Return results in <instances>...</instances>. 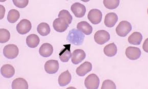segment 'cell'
I'll return each mask as SVG.
<instances>
[{
	"instance_id": "4316f807",
	"label": "cell",
	"mask_w": 148,
	"mask_h": 89,
	"mask_svg": "<svg viewBox=\"0 0 148 89\" xmlns=\"http://www.w3.org/2000/svg\"><path fill=\"white\" fill-rule=\"evenodd\" d=\"M119 0H104L103 4L105 7L108 9H115L119 6Z\"/></svg>"
},
{
	"instance_id": "7402d4cb",
	"label": "cell",
	"mask_w": 148,
	"mask_h": 89,
	"mask_svg": "<svg viewBox=\"0 0 148 89\" xmlns=\"http://www.w3.org/2000/svg\"><path fill=\"white\" fill-rule=\"evenodd\" d=\"M118 52V49L116 44L109 43L104 48V53L108 57H113L115 56Z\"/></svg>"
},
{
	"instance_id": "277c9868",
	"label": "cell",
	"mask_w": 148,
	"mask_h": 89,
	"mask_svg": "<svg viewBox=\"0 0 148 89\" xmlns=\"http://www.w3.org/2000/svg\"><path fill=\"white\" fill-rule=\"evenodd\" d=\"M84 85L87 89H97L100 85V79L96 74H90L85 78Z\"/></svg>"
},
{
	"instance_id": "5bb4252c",
	"label": "cell",
	"mask_w": 148,
	"mask_h": 89,
	"mask_svg": "<svg viewBox=\"0 0 148 89\" xmlns=\"http://www.w3.org/2000/svg\"><path fill=\"white\" fill-rule=\"evenodd\" d=\"M92 70V64L89 61H85L77 68L76 73L79 76H85L86 74L90 72Z\"/></svg>"
},
{
	"instance_id": "7c38bea8",
	"label": "cell",
	"mask_w": 148,
	"mask_h": 89,
	"mask_svg": "<svg viewBox=\"0 0 148 89\" xmlns=\"http://www.w3.org/2000/svg\"><path fill=\"white\" fill-rule=\"evenodd\" d=\"M53 28L58 32H63L69 27L67 23L64 20L61 18H57L53 22Z\"/></svg>"
},
{
	"instance_id": "9a60e30c",
	"label": "cell",
	"mask_w": 148,
	"mask_h": 89,
	"mask_svg": "<svg viewBox=\"0 0 148 89\" xmlns=\"http://www.w3.org/2000/svg\"><path fill=\"white\" fill-rule=\"evenodd\" d=\"M53 47L49 43H44L40 46L39 49V55L44 57H48L52 55Z\"/></svg>"
},
{
	"instance_id": "1f68e13d",
	"label": "cell",
	"mask_w": 148,
	"mask_h": 89,
	"mask_svg": "<svg viewBox=\"0 0 148 89\" xmlns=\"http://www.w3.org/2000/svg\"><path fill=\"white\" fill-rule=\"evenodd\" d=\"M148 41V39H146V41L145 42V43H144V45H143V49H144V50L146 51V52H148V50H147V45H146V43H147V41Z\"/></svg>"
},
{
	"instance_id": "44dd1931",
	"label": "cell",
	"mask_w": 148,
	"mask_h": 89,
	"mask_svg": "<svg viewBox=\"0 0 148 89\" xmlns=\"http://www.w3.org/2000/svg\"><path fill=\"white\" fill-rule=\"evenodd\" d=\"M40 42L39 37L35 34L29 35L26 39L27 45L29 48H36L39 45Z\"/></svg>"
},
{
	"instance_id": "4dcf8cb0",
	"label": "cell",
	"mask_w": 148,
	"mask_h": 89,
	"mask_svg": "<svg viewBox=\"0 0 148 89\" xmlns=\"http://www.w3.org/2000/svg\"><path fill=\"white\" fill-rule=\"evenodd\" d=\"M0 10H1L0 19L2 20L3 19V17H4L5 13V9L4 7L2 5H0Z\"/></svg>"
},
{
	"instance_id": "d6986e66",
	"label": "cell",
	"mask_w": 148,
	"mask_h": 89,
	"mask_svg": "<svg viewBox=\"0 0 148 89\" xmlns=\"http://www.w3.org/2000/svg\"><path fill=\"white\" fill-rule=\"evenodd\" d=\"M12 89H28V83L24 78L21 77L16 78L12 83Z\"/></svg>"
},
{
	"instance_id": "9c48e42d",
	"label": "cell",
	"mask_w": 148,
	"mask_h": 89,
	"mask_svg": "<svg viewBox=\"0 0 148 89\" xmlns=\"http://www.w3.org/2000/svg\"><path fill=\"white\" fill-rule=\"evenodd\" d=\"M59 63L57 60L51 59L47 61L45 65V70L49 74H53L58 72L59 70Z\"/></svg>"
},
{
	"instance_id": "8fae6325",
	"label": "cell",
	"mask_w": 148,
	"mask_h": 89,
	"mask_svg": "<svg viewBox=\"0 0 148 89\" xmlns=\"http://www.w3.org/2000/svg\"><path fill=\"white\" fill-rule=\"evenodd\" d=\"M72 62L74 65H78L85 59L86 54L84 50L77 49L74 50L72 55Z\"/></svg>"
},
{
	"instance_id": "484cf974",
	"label": "cell",
	"mask_w": 148,
	"mask_h": 89,
	"mask_svg": "<svg viewBox=\"0 0 148 89\" xmlns=\"http://www.w3.org/2000/svg\"><path fill=\"white\" fill-rule=\"evenodd\" d=\"M58 17L64 20L68 25L71 24L73 20L72 15L67 10H62L59 12Z\"/></svg>"
},
{
	"instance_id": "83f0119b",
	"label": "cell",
	"mask_w": 148,
	"mask_h": 89,
	"mask_svg": "<svg viewBox=\"0 0 148 89\" xmlns=\"http://www.w3.org/2000/svg\"><path fill=\"white\" fill-rule=\"evenodd\" d=\"M10 38V33L6 29L2 28L0 30V43H5L9 41Z\"/></svg>"
},
{
	"instance_id": "3957f363",
	"label": "cell",
	"mask_w": 148,
	"mask_h": 89,
	"mask_svg": "<svg viewBox=\"0 0 148 89\" xmlns=\"http://www.w3.org/2000/svg\"><path fill=\"white\" fill-rule=\"evenodd\" d=\"M19 49L17 46L14 44H9L5 46L3 49V55L7 59H12L18 57Z\"/></svg>"
},
{
	"instance_id": "f1b7e54d",
	"label": "cell",
	"mask_w": 148,
	"mask_h": 89,
	"mask_svg": "<svg viewBox=\"0 0 148 89\" xmlns=\"http://www.w3.org/2000/svg\"><path fill=\"white\" fill-rule=\"evenodd\" d=\"M116 88L115 83L113 81L107 79L103 81L101 89H116Z\"/></svg>"
},
{
	"instance_id": "8992f818",
	"label": "cell",
	"mask_w": 148,
	"mask_h": 89,
	"mask_svg": "<svg viewBox=\"0 0 148 89\" xmlns=\"http://www.w3.org/2000/svg\"><path fill=\"white\" fill-rule=\"evenodd\" d=\"M87 18L92 24L94 25L99 24L102 21V13L99 9H92L88 13Z\"/></svg>"
},
{
	"instance_id": "2e32d148",
	"label": "cell",
	"mask_w": 148,
	"mask_h": 89,
	"mask_svg": "<svg viewBox=\"0 0 148 89\" xmlns=\"http://www.w3.org/2000/svg\"><path fill=\"white\" fill-rule=\"evenodd\" d=\"M1 73L5 78H11L15 74L14 68L11 65L6 64L1 67Z\"/></svg>"
},
{
	"instance_id": "7a4b0ae2",
	"label": "cell",
	"mask_w": 148,
	"mask_h": 89,
	"mask_svg": "<svg viewBox=\"0 0 148 89\" xmlns=\"http://www.w3.org/2000/svg\"><path fill=\"white\" fill-rule=\"evenodd\" d=\"M131 24L126 21H123L120 22L116 28V34L121 37H125L132 30Z\"/></svg>"
},
{
	"instance_id": "d4e9b609",
	"label": "cell",
	"mask_w": 148,
	"mask_h": 89,
	"mask_svg": "<svg viewBox=\"0 0 148 89\" xmlns=\"http://www.w3.org/2000/svg\"><path fill=\"white\" fill-rule=\"evenodd\" d=\"M20 17V12L16 9H11L8 13L7 20L10 23H14L17 22Z\"/></svg>"
},
{
	"instance_id": "cb8c5ba5",
	"label": "cell",
	"mask_w": 148,
	"mask_h": 89,
	"mask_svg": "<svg viewBox=\"0 0 148 89\" xmlns=\"http://www.w3.org/2000/svg\"><path fill=\"white\" fill-rule=\"evenodd\" d=\"M37 30L40 35L46 37L50 34L51 29L49 24L46 23H42L37 26Z\"/></svg>"
},
{
	"instance_id": "52a82bcc",
	"label": "cell",
	"mask_w": 148,
	"mask_h": 89,
	"mask_svg": "<svg viewBox=\"0 0 148 89\" xmlns=\"http://www.w3.org/2000/svg\"><path fill=\"white\" fill-rule=\"evenodd\" d=\"M32 24L29 20L23 19L16 26V30L20 34H26L31 30Z\"/></svg>"
},
{
	"instance_id": "ba28073f",
	"label": "cell",
	"mask_w": 148,
	"mask_h": 89,
	"mask_svg": "<svg viewBox=\"0 0 148 89\" xmlns=\"http://www.w3.org/2000/svg\"><path fill=\"white\" fill-rule=\"evenodd\" d=\"M71 9L75 16L78 18L83 17L86 11L85 6L78 2L75 3L72 5Z\"/></svg>"
},
{
	"instance_id": "4fadbf2b",
	"label": "cell",
	"mask_w": 148,
	"mask_h": 89,
	"mask_svg": "<svg viewBox=\"0 0 148 89\" xmlns=\"http://www.w3.org/2000/svg\"><path fill=\"white\" fill-rule=\"evenodd\" d=\"M118 21V16L114 12L107 13L104 19V24L105 26L112 28L114 26Z\"/></svg>"
},
{
	"instance_id": "ffe728a7",
	"label": "cell",
	"mask_w": 148,
	"mask_h": 89,
	"mask_svg": "<svg viewBox=\"0 0 148 89\" xmlns=\"http://www.w3.org/2000/svg\"><path fill=\"white\" fill-rule=\"evenodd\" d=\"M65 48H64L63 50H61L59 53V59L61 60V61L63 63H66L69 61L70 58L72 57V53L70 50L71 45H68L66 46H64Z\"/></svg>"
},
{
	"instance_id": "e0dca14e",
	"label": "cell",
	"mask_w": 148,
	"mask_h": 89,
	"mask_svg": "<svg viewBox=\"0 0 148 89\" xmlns=\"http://www.w3.org/2000/svg\"><path fill=\"white\" fill-rule=\"evenodd\" d=\"M72 79V76L69 70L62 73L58 77V83L60 87H64L69 85Z\"/></svg>"
},
{
	"instance_id": "ac0fdd59",
	"label": "cell",
	"mask_w": 148,
	"mask_h": 89,
	"mask_svg": "<svg viewBox=\"0 0 148 89\" xmlns=\"http://www.w3.org/2000/svg\"><path fill=\"white\" fill-rule=\"evenodd\" d=\"M77 28L80 32L86 35H90L92 32V27L90 24L85 21L79 23L77 25Z\"/></svg>"
},
{
	"instance_id": "603a6c76",
	"label": "cell",
	"mask_w": 148,
	"mask_h": 89,
	"mask_svg": "<svg viewBox=\"0 0 148 89\" xmlns=\"http://www.w3.org/2000/svg\"><path fill=\"white\" fill-rule=\"evenodd\" d=\"M143 39V35L138 32H134L128 37V42L131 45H139Z\"/></svg>"
},
{
	"instance_id": "6da1fadb",
	"label": "cell",
	"mask_w": 148,
	"mask_h": 89,
	"mask_svg": "<svg viewBox=\"0 0 148 89\" xmlns=\"http://www.w3.org/2000/svg\"><path fill=\"white\" fill-rule=\"evenodd\" d=\"M85 36L83 33L77 29H73L68 34L66 40L76 46H80L83 43Z\"/></svg>"
},
{
	"instance_id": "f546056e",
	"label": "cell",
	"mask_w": 148,
	"mask_h": 89,
	"mask_svg": "<svg viewBox=\"0 0 148 89\" xmlns=\"http://www.w3.org/2000/svg\"><path fill=\"white\" fill-rule=\"evenodd\" d=\"M13 4L19 8H23L28 5V0H13Z\"/></svg>"
},
{
	"instance_id": "30bf717a",
	"label": "cell",
	"mask_w": 148,
	"mask_h": 89,
	"mask_svg": "<svg viewBox=\"0 0 148 89\" xmlns=\"http://www.w3.org/2000/svg\"><path fill=\"white\" fill-rule=\"evenodd\" d=\"M125 54L128 59L132 61H135L140 57L142 52L140 49L137 47H129L126 50Z\"/></svg>"
},
{
	"instance_id": "5b68a950",
	"label": "cell",
	"mask_w": 148,
	"mask_h": 89,
	"mask_svg": "<svg viewBox=\"0 0 148 89\" xmlns=\"http://www.w3.org/2000/svg\"><path fill=\"white\" fill-rule=\"evenodd\" d=\"M110 38L109 32L104 30H100L96 32L94 35V39L96 43L103 45L108 41Z\"/></svg>"
}]
</instances>
